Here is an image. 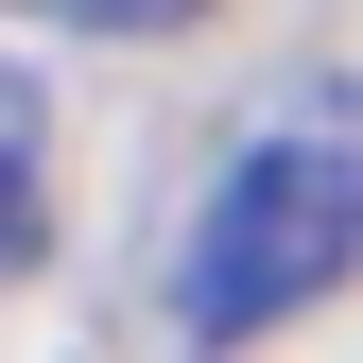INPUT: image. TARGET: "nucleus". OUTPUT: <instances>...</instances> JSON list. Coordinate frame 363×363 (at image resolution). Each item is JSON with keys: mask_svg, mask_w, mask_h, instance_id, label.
Masks as SVG:
<instances>
[{"mask_svg": "<svg viewBox=\"0 0 363 363\" xmlns=\"http://www.w3.org/2000/svg\"><path fill=\"white\" fill-rule=\"evenodd\" d=\"M35 18H69V35H191L208 0H35Z\"/></svg>", "mask_w": 363, "mask_h": 363, "instance_id": "obj_3", "label": "nucleus"}, {"mask_svg": "<svg viewBox=\"0 0 363 363\" xmlns=\"http://www.w3.org/2000/svg\"><path fill=\"white\" fill-rule=\"evenodd\" d=\"M363 277V156L346 139H259L225 156V191L191 208V259H173V329L242 346L277 311H329Z\"/></svg>", "mask_w": 363, "mask_h": 363, "instance_id": "obj_1", "label": "nucleus"}, {"mask_svg": "<svg viewBox=\"0 0 363 363\" xmlns=\"http://www.w3.org/2000/svg\"><path fill=\"white\" fill-rule=\"evenodd\" d=\"M35 259V86L0 69V277Z\"/></svg>", "mask_w": 363, "mask_h": 363, "instance_id": "obj_2", "label": "nucleus"}]
</instances>
